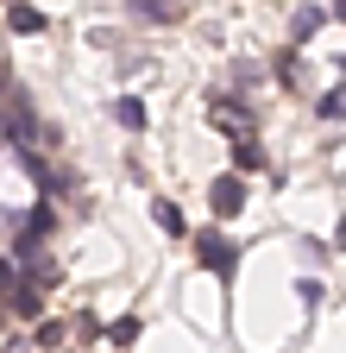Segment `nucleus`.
<instances>
[{"instance_id":"1","label":"nucleus","mask_w":346,"mask_h":353,"mask_svg":"<svg viewBox=\"0 0 346 353\" xmlns=\"http://www.w3.org/2000/svg\"><path fill=\"white\" fill-rule=\"evenodd\" d=\"M195 259L208 265V272H221V278H233V265H239V246H233L227 234H195Z\"/></svg>"},{"instance_id":"2","label":"nucleus","mask_w":346,"mask_h":353,"mask_svg":"<svg viewBox=\"0 0 346 353\" xmlns=\"http://www.w3.org/2000/svg\"><path fill=\"white\" fill-rule=\"evenodd\" d=\"M208 202H214V214H246V183L239 176H214V190H208Z\"/></svg>"},{"instance_id":"3","label":"nucleus","mask_w":346,"mask_h":353,"mask_svg":"<svg viewBox=\"0 0 346 353\" xmlns=\"http://www.w3.org/2000/svg\"><path fill=\"white\" fill-rule=\"evenodd\" d=\"M208 120H214V126H221V132H233V139H239V145H246V132H252V120L239 114V101H233V95H227V101H214V108H208Z\"/></svg>"},{"instance_id":"4","label":"nucleus","mask_w":346,"mask_h":353,"mask_svg":"<svg viewBox=\"0 0 346 353\" xmlns=\"http://www.w3.org/2000/svg\"><path fill=\"white\" fill-rule=\"evenodd\" d=\"M0 114H7V139H32V101L25 95H13Z\"/></svg>"},{"instance_id":"5","label":"nucleus","mask_w":346,"mask_h":353,"mask_svg":"<svg viewBox=\"0 0 346 353\" xmlns=\"http://www.w3.org/2000/svg\"><path fill=\"white\" fill-rule=\"evenodd\" d=\"M327 19H334L327 7H296V13H290V32H296V38H309V32H321Z\"/></svg>"},{"instance_id":"6","label":"nucleus","mask_w":346,"mask_h":353,"mask_svg":"<svg viewBox=\"0 0 346 353\" xmlns=\"http://www.w3.org/2000/svg\"><path fill=\"white\" fill-rule=\"evenodd\" d=\"M151 221H158L164 234H183V208L170 202V196H158V202H151Z\"/></svg>"},{"instance_id":"7","label":"nucleus","mask_w":346,"mask_h":353,"mask_svg":"<svg viewBox=\"0 0 346 353\" xmlns=\"http://www.w3.org/2000/svg\"><path fill=\"white\" fill-rule=\"evenodd\" d=\"M113 120H120V126H145V101H139V95H120V101H113Z\"/></svg>"},{"instance_id":"8","label":"nucleus","mask_w":346,"mask_h":353,"mask_svg":"<svg viewBox=\"0 0 346 353\" xmlns=\"http://www.w3.org/2000/svg\"><path fill=\"white\" fill-rule=\"evenodd\" d=\"M7 26L13 32H45V13L38 7H7Z\"/></svg>"},{"instance_id":"9","label":"nucleus","mask_w":346,"mask_h":353,"mask_svg":"<svg viewBox=\"0 0 346 353\" xmlns=\"http://www.w3.org/2000/svg\"><path fill=\"white\" fill-rule=\"evenodd\" d=\"M340 108H346V88L334 82V88H327V95H321V120H340Z\"/></svg>"},{"instance_id":"10","label":"nucleus","mask_w":346,"mask_h":353,"mask_svg":"<svg viewBox=\"0 0 346 353\" xmlns=\"http://www.w3.org/2000/svg\"><path fill=\"white\" fill-rule=\"evenodd\" d=\"M145 7V19H177V7H170V0H139Z\"/></svg>"},{"instance_id":"11","label":"nucleus","mask_w":346,"mask_h":353,"mask_svg":"<svg viewBox=\"0 0 346 353\" xmlns=\"http://www.w3.org/2000/svg\"><path fill=\"white\" fill-rule=\"evenodd\" d=\"M13 309L19 316H38V290H13Z\"/></svg>"},{"instance_id":"12","label":"nucleus","mask_w":346,"mask_h":353,"mask_svg":"<svg viewBox=\"0 0 346 353\" xmlns=\"http://www.w3.org/2000/svg\"><path fill=\"white\" fill-rule=\"evenodd\" d=\"M7 278H13V272H7V265H0V284H7Z\"/></svg>"}]
</instances>
